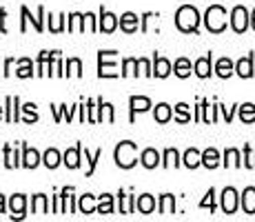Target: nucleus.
Masks as SVG:
<instances>
[{
    "label": "nucleus",
    "mask_w": 255,
    "mask_h": 222,
    "mask_svg": "<svg viewBox=\"0 0 255 222\" xmlns=\"http://www.w3.org/2000/svg\"><path fill=\"white\" fill-rule=\"evenodd\" d=\"M244 122H253L255 120V105H242V111H240Z\"/></svg>",
    "instance_id": "21"
},
{
    "label": "nucleus",
    "mask_w": 255,
    "mask_h": 222,
    "mask_svg": "<svg viewBox=\"0 0 255 222\" xmlns=\"http://www.w3.org/2000/svg\"><path fill=\"white\" fill-rule=\"evenodd\" d=\"M80 209L85 211V214H91V211H93V200H91V196H85V198L80 200Z\"/></svg>",
    "instance_id": "26"
},
{
    "label": "nucleus",
    "mask_w": 255,
    "mask_h": 222,
    "mask_svg": "<svg viewBox=\"0 0 255 222\" xmlns=\"http://www.w3.org/2000/svg\"><path fill=\"white\" fill-rule=\"evenodd\" d=\"M38 151L36 149H24V167H29V169H33V167L38 165Z\"/></svg>",
    "instance_id": "17"
},
{
    "label": "nucleus",
    "mask_w": 255,
    "mask_h": 222,
    "mask_svg": "<svg viewBox=\"0 0 255 222\" xmlns=\"http://www.w3.org/2000/svg\"><path fill=\"white\" fill-rule=\"evenodd\" d=\"M0 111H2V109H0Z\"/></svg>",
    "instance_id": "38"
},
{
    "label": "nucleus",
    "mask_w": 255,
    "mask_h": 222,
    "mask_svg": "<svg viewBox=\"0 0 255 222\" xmlns=\"http://www.w3.org/2000/svg\"><path fill=\"white\" fill-rule=\"evenodd\" d=\"M231 73H233V65H231V60H229V58H222V60L218 62V76L229 78Z\"/></svg>",
    "instance_id": "15"
},
{
    "label": "nucleus",
    "mask_w": 255,
    "mask_h": 222,
    "mask_svg": "<svg viewBox=\"0 0 255 222\" xmlns=\"http://www.w3.org/2000/svg\"><path fill=\"white\" fill-rule=\"evenodd\" d=\"M207 27L211 31H222L224 27H227V11H224L222 7H211L207 11Z\"/></svg>",
    "instance_id": "3"
},
{
    "label": "nucleus",
    "mask_w": 255,
    "mask_h": 222,
    "mask_svg": "<svg viewBox=\"0 0 255 222\" xmlns=\"http://www.w3.org/2000/svg\"><path fill=\"white\" fill-rule=\"evenodd\" d=\"M169 71H171L169 60H164V58H155V76L164 78V76H169Z\"/></svg>",
    "instance_id": "14"
},
{
    "label": "nucleus",
    "mask_w": 255,
    "mask_h": 222,
    "mask_svg": "<svg viewBox=\"0 0 255 222\" xmlns=\"http://www.w3.org/2000/svg\"><path fill=\"white\" fill-rule=\"evenodd\" d=\"M151 107V102L146 100V98H131V118H133L135 111H146Z\"/></svg>",
    "instance_id": "10"
},
{
    "label": "nucleus",
    "mask_w": 255,
    "mask_h": 222,
    "mask_svg": "<svg viewBox=\"0 0 255 222\" xmlns=\"http://www.w3.org/2000/svg\"><path fill=\"white\" fill-rule=\"evenodd\" d=\"M198 20H200V16H198V11H195L193 7H182L178 11V16H175V22H178V27L182 29V31H195L198 29Z\"/></svg>",
    "instance_id": "1"
},
{
    "label": "nucleus",
    "mask_w": 255,
    "mask_h": 222,
    "mask_svg": "<svg viewBox=\"0 0 255 222\" xmlns=\"http://www.w3.org/2000/svg\"><path fill=\"white\" fill-rule=\"evenodd\" d=\"M200 162H202V156H200L195 149H189V151L184 154V165L191 167V169H193V167H198Z\"/></svg>",
    "instance_id": "13"
},
{
    "label": "nucleus",
    "mask_w": 255,
    "mask_h": 222,
    "mask_svg": "<svg viewBox=\"0 0 255 222\" xmlns=\"http://www.w3.org/2000/svg\"><path fill=\"white\" fill-rule=\"evenodd\" d=\"M235 207H238V194H235L233 189H224V194H222V209L227 211V214H233Z\"/></svg>",
    "instance_id": "5"
},
{
    "label": "nucleus",
    "mask_w": 255,
    "mask_h": 222,
    "mask_svg": "<svg viewBox=\"0 0 255 222\" xmlns=\"http://www.w3.org/2000/svg\"><path fill=\"white\" fill-rule=\"evenodd\" d=\"M2 207H4V200H2V196H0V214H2Z\"/></svg>",
    "instance_id": "36"
},
{
    "label": "nucleus",
    "mask_w": 255,
    "mask_h": 222,
    "mask_svg": "<svg viewBox=\"0 0 255 222\" xmlns=\"http://www.w3.org/2000/svg\"><path fill=\"white\" fill-rule=\"evenodd\" d=\"M78 154H80V145H78L76 149L67 151V154H65V162H67V167H71V169H76V167H78Z\"/></svg>",
    "instance_id": "19"
},
{
    "label": "nucleus",
    "mask_w": 255,
    "mask_h": 222,
    "mask_svg": "<svg viewBox=\"0 0 255 222\" xmlns=\"http://www.w3.org/2000/svg\"><path fill=\"white\" fill-rule=\"evenodd\" d=\"M171 207H173V196H164L162 198V214H171Z\"/></svg>",
    "instance_id": "29"
},
{
    "label": "nucleus",
    "mask_w": 255,
    "mask_h": 222,
    "mask_svg": "<svg viewBox=\"0 0 255 222\" xmlns=\"http://www.w3.org/2000/svg\"><path fill=\"white\" fill-rule=\"evenodd\" d=\"M58 158H60V156H58V151H56V149H49L47 154H45V165L49 167V169H53V167H56L58 162H60Z\"/></svg>",
    "instance_id": "22"
},
{
    "label": "nucleus",
    "mask_w": 255,
    "mask_h": 222,
    "mask_svg": "<svg viewBox=\"0 0 255 222\" xmlns=\"http://www.w3.org/2000/svg\"><path fill=\"white\" fill-rule=\"evenodd\" d=\"M238 73L242 78H251L253 76V62H251V56L249 58H242V60L238 62Z\"/></svg>",
    "instance_id": "8"
},
{
    "label": "nucleus",
    "mask_w": 255,
    "mask_h": 222,
    "mask_svg": "<svg viewBox=\"0 0 255 222\" xmlns=\"http://www.w3.org/2000/svg\"><path fill=\"white\" fill-rule=\"evenodd\" d=\"M100 211L102 214H111V196H102L100 198Z\"/></svg>",
    "instance_id": "27"
},
{
    "label": "nucleus",
    "mask_w": 255,
    "mask_h": 222,
    "mask_svg": "<svg viewBox=\"0 0 255 222\" xmlns=\"http://www.w3.org/2000/svg\"><path fill=\"white\" fill-rule=\"evenodd\" d=\"M69 67H71V73L80 76V60H69Z\"/></svg>",
    "instance_id": "33"
},
{
    "label": "nucleus",
    "mask_w": 255,
    "mask_h": 222,
    "mask_svg": "<svg viewBox=\"0 0 255 222\" xmlns=\"http://www.w3.org/2000/svg\"><path fill=\"white\" fill-rule=\"evenodd\" d=\"M195 73H198L200 78H207L211 73V56H204L200 58L198 62H195Z\"/></svg>",
    "instance_id": "7"
},
{
    "label": "nucleus",
    "mask_w": 255,
    "mask_h": 222,
    "mask_svg": "<svg viewBox=\"0 0 255 222\" xmlns=\"http://www.w3.org/2000/svg\"><path fill=\"white\" fill-rule=\"evenodd\" d=\"M231 24H233V29L238 33H242L244 29L249 27V11L244 7H235L233 9V13H231Z\"/></svg>",
    "instance_id": "4"
},
{
    "label": "nucleus",
    "mask_w": 255,
    "mask_h": 222,
    "mask_svg": "<svg viewBox=\"0 0 255 222\" xmlns=\"http://www.w3.org/2000/svg\"><path fill=\"white\" fill-rule=\"evenodd\" d=\"M158 160H160V156H158V151H153V149H146L144 154H142V165H144L146 169H153V167L158 165Z\"/></svg>",
    "instance_id": "9"
},
{
    "label": "nucleus",
    "mask_w": 255,
    "mask_h": 222,
    "mask_svg": "<svg viewBox=\"0 0 255 222\" xmlns=\"http://www.w3.org/2000/svg\"><path fill=\"white\" fill-rule=\"evenodd\" d=\"M202 165L209 167V169H213V167H218V151L215 149H207L202 154Z\"/></svg>",
    "instance_id": "12"
},
{
    "label": "nucleus",
    "mask_w": 255,
    "mask_h": 222,
    "mask_svg": "<svg viewBox=\"0 0 255 222\" xmlns=\"http://www.w3.org/2000/svg\"><path fill=\"white\" fill-rule=\"evenodd\" d=\"M116 162L125 169L135 165V145L133 142H120L116 149Z\"/></svg>",
    "instance_id": "2"
},
{
    "label": "nucleus",
    "mask_w": 255,
    "mask_h": 222,
    "mask_svg": "<svg viewBox=\"0 0 255 222\" xmlns=\"http://www.w3.org/2000/svg\"><path fill=\"white\" fill-rule=\"evenodd\" d=\"M22 207H24V198H22V196H16V198H11V211L13 209H16L18 211V218H20V216H22Z\"/></svg>",
    "instance_id": "24"
},
{
    "label": "nucleus",
    "mask_w": 255,
    "mask_h": 222,
    "mask_svg": "<svg viewBox=\"0 0 255 222\" xmlns=\"http://www.w3.org/2000/svg\"><path fill=\"white\" fill-rule=\"evenodd\" d=\"M120 24L125 31H133L135 27H138V16H133V13H125V16L120 18Z\"/></svg>",
    "instance_id": "11"
},
{
    "label": "nucleus",
    "mask_w": 255,
    "mask_h": 222,
    "mask_svg": "<svg viewBox=\"0 0 255 222\" xmlns=\"http://www.w3.org/2000/svg\"><path fill=\"white\" fill-rule=\"evenodd\" d=\"M207 196H209V198H204V200H202V207H213V189H211Z\"/></svg>",
    "instance_id": "35"
},
{
    "label": "nucleus",
    "mask_w": 255,
    "mask_h": 222,
    "mask_svg": "<svg viewBox=\"0 0 255 222\" xmlns=\"http://www.w3.org/2000/svg\"><path fill=\"white\" fill-rule=\"evenodd\" d=\"M36 211L38 214H45V196H38L36 198Z\"/></svg>",
    "instance_id": "32"
},
{
    "label": "nucleus",
    "mask_w": 255,
    "mask_h": 222,
    "mask_svg": "<svg viewBox=\"0 0 255 222\" xmlns=\"http://www.w3.org/2000/svg\"><path fill=\"white\" fill-rule=\"evenodd\" d=\"M4 158H7V167H16V165H18V162L13 160L16 156L11 154V147H4Z\"/></svg>",
    "instance_id": "31"
},
{
    "label": "nucleus",
    "mask_w": 255,
    "mask_h": 222,
    "mask_svg": "<svg viewBox=\"0 0 255 222\" xmlns=\"http://www.w3.org/2000/svg\"><path fill=\"white\" fill-rule=\"evenodd\" d=\"M227 165L229 167H231V165L238 167L240 165V156H238V151H235V149H229L227 151Z\"/></svg>",
    "instance_id": "25"
},
{
    "label": "nucleus",
    "mask_w": 255,
    "mask_h": 222,
    "mask_svg": "<svg viewBox=\"0 0 255 222\" xmlns=\"http://www.w3.org/2000/svg\"><path fill=\"white\" fill-rule=\"evenodd\" d=\"M251 22H253V29H255V11H253V18H251Z\"/></svg>",
    "instance_id": "37"
},
{
    "label": "nucleus",
    "mask_w": 255,
    "mask_h": 222,
    "mask_svg": "<svg viewBox=\"0 0 255 222\" xmlns=\"http://www.w3.org/2000/svg\"><path fill=\"white\" fill-rule=\"evenodd\" d=\"M164 156H166V162H164L166 167H171V165L175 167V165H178V154H175V149H169Z\"/></svg>",
    "instance_id": "28"
},
{
    "label": "nucleus",
    "mask_w": 255,
    "mask_h": 222,
    "mask_svg": "<svg viewBox=\"0 0 255 222\" xmlns=\"http://www.w3.org/2000/svg\"><path fill=\"white\" fill-rule=\"evenodd\" d=\"M175 73H178L180 78H186L191 73V65H189V60H184V58H180L178 62H175Z\"/></svg>",
    "instance_id": "18"
},
{
    "label": "nucleus",
    "mask_w": 255,
    "mask_h": 222,
    "mask_svg": "<svg viewBox=\"0 0 255 222\" xmlns=\"http://www.w3.org/2000/svg\"><path fill=\"white\" fill-rule=\"evenodd\" d=\"M105 31H114L116 27V16H111V13H102V24H100Z\"/></svg>",
    "instance_id": "23"
},
{
    "label": "nucleus",
    "mask_w": 255,
    "mask_h": 222,
    "mask_svg": "<svg viewBox=\"0 0 255 222\" xmlns=\"http://www.w3.org/2000/svg\"><path fill=\"white\" fill-rule=\"evenodd\" d=\"M153 207H155V202L151 196H142V198L138 200V209L142 211V214H151L153 211Z\"/></svg>",
    "instance_id": "16"
},
{
    "label": "nucleus",
    "mask_w": 255,
    "mask_h": 222,
    "mask_svg": "<svg viewBox=\"0 0 255 222\" xmlns=\"http://www.w3.org/2000/svg\"><path fill=\"white\" fill-rule=\"evenodd\" d=\"M18 76H20V78L31 76V67H29V60H22V67L18 69Z\"/></svg>",
    "instance_id": "30"
},
{
    "label": "nucleus",
    "mask_w": 255,
    "mask_h": 222,
    "mask_svg": "<svg viewBox=\"0 0 255 222\" xmlns=\"http://www.w3.org/2000/svg\"><path fill=\"white\" fill-rule=\"evenodd\" d=\"M242 207H244V211H247V214H255V189H253V187H249V189L244 191Z\"/></svg>",
    "instance_id": "6"
},
{
    "label": "nucleus",
    "mask_w": 255,
    "mask_h": 222,
    "mask_svg": "<svg viewBox=\"0 0 255 222\" xmlns=\"http://www.w3.org/2000/svg\"><path fill=\"white\" fill-rule=\"evenodd\" d=\"M169 118H171V107L169 105H158V109H155V120L166 122Z\"/></svg>",
    "instance_id": "20"
},
{
    "label": "nucleus",
    "mask_w": 255,
    "mask_h": 222,
    "mask_svg": "<svg viewBox=\"0 0 255 222\" xmlns=\"http://www.w3.org/2000/svg\"><path fill=\"white\" fill-rule=\"evenodd\" d=\"M178 113H180V120H189V113H186V105H178Z\"/></svg>",
    "instance_id": "34"
}]
</instances>
